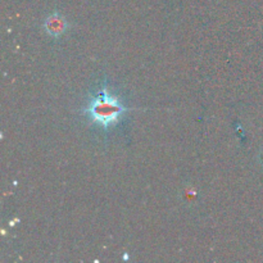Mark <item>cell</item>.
I'll return each instance as SVG.
<instances>
[{
  "label": "cell",
  "instance_id": "obj_1",
  "mask_svg": "<svg viewBox=\"0 0 263 263\" xmlns=\"http://www.w3.org/2000/svg\"><path fill=\"white\" fill-rule=\"evenodd\" d=\"M130 110H134V108L125 107L117 97L109 94L104 82L102 89L89 100L82 112L91 125L100 126L103 130L108 131L110 126H115L120 121L121 116Z\"/></svg>",
  "mask_w": 263,
  "mask_h": 263
},
{
  "label": "cell",
  "instance_id": "obj_2",
  "mask_svg": "<svg viewBox=\"0 0 263 263\" xmlns=\"http://www.w3.org/2000/svg\"><path fill=\"white\" fill-rule=\"evenodd\" d=\"M44 28H45L46 33L49 36L58 39L66 32L67 28H68V23H67V20L61 13L54 12L53 14H50L46 18L45 23H44Z\"/></svg>",
  "mask_w": 263,
  "mask_h": 263
}]
</instances>
